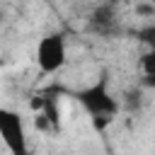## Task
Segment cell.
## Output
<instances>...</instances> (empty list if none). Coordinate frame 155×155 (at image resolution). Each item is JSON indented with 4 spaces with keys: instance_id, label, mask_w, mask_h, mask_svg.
Segmentation results:
<instances>
[{
    "instance_id": "obj_3",
    "label": "cell",
    "mask_w": 155,
    "mask_h": 155,
    "mask_svg": "<svg viewBox=\"0 0 155 155\" xmlns=\"http://www.w3.org/2000/svg\"><path fill=\"white\" fill-rule=\"evenodd\" d=\"M0 138L12 155H31L27 136H24V121L17 111L0 109Z\"/></svg>"
},
{
    "instance_id": "obj_1",
    "label": "cell",
    "mask_w": 155,
    "mask_h": 155,
    "mask_svg": "<svg viewBox=\"0 0 155 155\" xmlns=\"http://www.w3.org/2000/svg\"><path fill=\"white\" fill-rule=\"evenodd\" d=\"M75 97H78V102L87 109V114L94 119V124H97V121H111V119L116 116V111L121 109V107H119V99H116V97L111 94V90H109L107 75H102L94 85L80 90Z\"/></svg>"
},
{
    "instance_id": "obj_2",
    "label": "cell",
    "mask_w": 155,
    "mask_h": 155,
    "mask_svg": "<svg viewBox=\"0 0 155 155\" xmlns=\"http://www.w3.org/2000/svg\"><path fill=\"white\" fill-rule=\"evenodd\" d=\"M68 61V44H65V34L61 31H53V34H46L39 46H36V65L41 73L51 75V73H58Z\"/></svg>"
},
{
    "instance_id": "obj_7",
    "label": "cell",
    "mask_w": 155,
    "mask_h": 155,
    "mask_svg": "<svg viewBox=\"0 0 155 155\" xmlns=\"http://www.w3.org/2000/svg\"><path fill=\"white\" fill-rule=\"evenodd\" d=\"M0 27H2V12H0Z\"/></svg>"
},
{
    "instance_id": "obj_6",
    "label": "cell",
    "mask_w": 155,
    "mask_h": 155,
    "mask_svg": "<svg viewBox=\"0 0 155 155\" xmlns=\"http://www.w3.org/2000/svg\"><path fill=\"white\" fill-rule=\"evenodd\" d=\"M136 12H138V15H143L145 19H150V17H153V5H138V7H136Z\"/></svg>"
},
{
    "instance_id": "obj_5",
    "label": "cell",
    "mask_w": 155,
    "mask_h": 155,
    "mask_svg": "<svg viewBox=\"0 0 155 155\" xmlns=\"http://www.w3.org/2000/svg\"><path fill=\"white\" fill-rule=\"evenodd\" d=\"M145 102H148V90H145V85L136 82V85H131V87L121 94L119 107H124L128 114H140L143 107H145Z\"/></svg>"
},
{
    "instance_id": "obj_4",
    "label": "cell",
    "mask_w": 155,
    "mask_h": 155,
    "mask_svg": "<svg viewBox=\"0 0 155 155\" xmlns=\"http://www.w3.org/2000/svg\"><path fill=\"white\" fill-rule=\"evenodd\" d=\"M87 29L92 34H99V36H109L119 29V12H116V5L111 0H104L99 5L92 7L90 17H87Z\"/></svg>"
}]
</instances>
